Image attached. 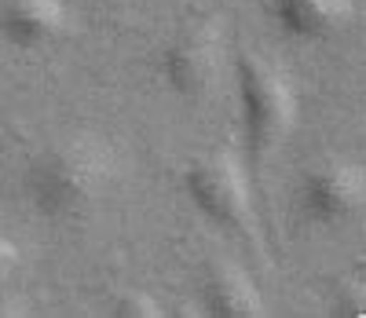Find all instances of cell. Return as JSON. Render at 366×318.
Instances as JSON below:
<instances>
[{"label": "cell", "instance_id": "6da1fadb", "mask_svg": "<svg viewBox=\"0 0 366 318\" xmlns=\"http://www.w3.org/2000/svg\"><path fill=\"white\" fill-rule=\"evenodd\" d=\"M117 179V150L92 136H66L44 146L26 172V194L48 219H74L96 205Z\"/></svg>", "mask_w": 366, "mask_h": 318}, {"label": "cell", "instance_id": "7a4b0ae2", "mask_svg": "<svg viewBox=\"0 0 366 318\" xmlns=\"http://www.w3.org/2000/svg\"><path fill=\"white\" fill-rule=\"evenodd\" d=\"M238 103H242V129L253 150H274L297 124V81L286 66L267 55H238Z\"/></svg>", "mask_w": 366, "mask_h": 318}, {"label": "cell", "instance_id": "3957f363", "mask_svg": "<svg viewBox=\"0 0 366 318\" xmlns=\"http://www.w3.org/2000/svg\"><path fill=\"white\" fill-rule=\"evenodd\" d=\"M183 187L194 209L217 227L238 234L253 227V187L231 150H209L194 157L183 176Z\"/></svg>", "mask_w": 366, "mask_h": 318}, {"label": "cell", "instance_id": "277c9868", "mask_svg": "<svg viewBox=\"0 0 366 318\" xmlns=\"http://www.w3.org/2000/svg\"><path fill=\"white\" fill-rule=\"evenodd\" d=\"M224 66H227V37L217 19L187 22L165 44V55H162V74L169 88L183 95V99H198V95L212 91Z\"/></svg>", "mask_w": 366, "mask_h": 318}, {"label": "cell", "instance_id": "5b68a950", "mask_svg": "<svg viewBox=\"0 0 366 318\" xmlns=\"http://www.w3.org/2000/svg\"><path fill=\"white\" fill-rule=\"evenodd\" d=\"M366 176L359 162L341 154H326L300 176V209L315 224H345L362 209Z\"/></svg>", "mask_w": 366, "mask_h": 318}, {"label": "cell", "instance_id": "8992f818", "mask_svg": "<svg viewBox=\"0 0 366 318\" xmlns=\"http://www.w3.org/2000/svg\"><path fill=\"white\" fill-rule=\"evenodd\" d=\"M267 11L293 41H326L352 26L355 0H267Z\"/></svg>", "mask_w": 366, "mask_h": 318}, {"label": "cell", "instance_id": "52a82bcc", "mask_svg": "<svg viewBox=\"0 0 366 318\" xmlns=\"http://www.w3.org/2000/svg\"><path fill=\"white\" fill-rule=\"evenodd\" d=\"M66 34L63 0H0V37L15 48H44Z\"/></svg>", "mask_w": 366, "mask_h": 318}, {"label": "cell", "instance_id": "ba28073f", "mask_svg": "<svg viewBox=\"0 0 366 318\" xmlns=\"http://www.w3.org/2000/svg\"><path fill=\"white\" fill-rule=\"evenodd\" d=\"M202 304L212 318H257L264 314V297L257 282L231 260L209 264L202 274Z\"/></svg>", "mask_w": 366, "mask_h": 318}, {"label": "cell", "instance_id": "9c48e42d", "mask_svg": "<svg viewBox=\"0 0 366 318\" xmlns=\"http://www.w3.org/2000/svg\"><path fill=\"white\" fill-rule=\"evenodd\" d=\"M114 314H121V318H158V314H165V307L150 297V293H121L117 300H114V307H110Z\"/></svg>", "mask_w": 366, "mask_h": 318}, {"label": "cell", "instance_id": "30bf717a", "mask_svg": "<svg viewBox=\"0 0 366 318\" xmlns=\"http://www.w3.org/2000/svg\"><path fill=\"white\" fill-rule=\"evenodd\" d=\"M19 264H22V252H19V245L0 231V285H4L15 271H19Z\"/></svg>", "mask_w": 366, "mask_h": 318}]
</instances>
